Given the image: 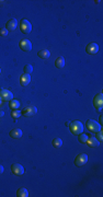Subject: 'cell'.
Segmentation results:
<instances>
[{"instance_id":"cell-14","label":"cell","mask_w":103,"mask_h":197,"mask_svg":"<svg viewBox=\"0 0 103 197\" xmlns=\"http://www.w3.org/2000/svg\"><path fill=\"white\" fill-rule=\"evenodd\" d=\"M87 145H88L89 147L91 148H95V147H99V145L100 143L98 141V139L95 137H91V138H88V140H87Z\"/></svg>"},{"instance_id":"cell-15","label":"cell","mask_w":103,"mask_h":197,"mask_svg":"<svg viewBox=\"0 0 103 197\" xmlns=\"http://www.w3.org/2000/svg\"><path fill=\"white\" fill-rule=\"evenodd\" d=\"M37 56L42 59H47L49 58V56H50V52H49L48 49H41L39 53H37Z\"/></svg>"},{"instance_id":"cell-3","label":"cell","mask_w":103,"mask_h":197,"mask_svg":"<svg viewBox=\"0 0 103 197\" xmlns=\"http://www.w3.org/2000/svg\"><path fill=\"white\" fill-rule=\"evenodd\" d=\"M20 30H21L22 33L29 34L30 32L32 31V24H31V22L26 19H22L21 22H20Z\"/></svg>"},{"instance_id":"cell-16","label":"cell","mask_w":103,"mask_h":197,"mask_svg":"<svg viewBox=\"0 0 103 197\" xmlns=\"http://www.w3.org/2000/svg\"><path fill=\"white\" fill-rule=\"evenodd\" d=\"M55 66H56V68H58V69L64 68V66H65V58L63 57V56H59L58 58L55 60Z\"/></svg>"},{"instance_id":"cell-12","label":"cell","mask_w":103,"mask_h":197,"mask_svg":"<svg viewBox=\"0 0 103 197\" xmlns=\"http://www.w3.org/2000/svg\"><path fill=\"white\" fill-rule=\"evenodd\" d=\"M17 26H18V21L15 19H10L6 24V29L8 31H15L17 29Z\"/></svg>"},{"instance_id":"cell-11","label":"cell","mask_w":103,"mask_h":197,"mask_svg":"<svg viewBox=\"0 0 103 197\" xmlns=\"http://www.w3.org/2000/svg\"><path fill=\"white\" fill-rule=\"evenodd\" d=\"M30 82H31V74H23L20 77V84H21L22 87H26Z\"/></svg>"},{"instance_id":"cell-24","label":"cell","mask_w":103,"mask_h":197,"mask_svg":"<svg viewBox=\"0 0 103 197\" xmlns=\"http://www.w3.org/2000/svg\"><path fill=\"white\" fill-rule=\"evenodd\" d=\"M7 35H8V30L7 29H0V36L6 37Z\"/></svg>"},{"instance_id":"cell-1","label":"cell","mask_w":103,"mask_h":197,"mask_svg":"<svg viewBox=\"0 0 103 197\" xmlns=\"http://www.w3.org/2000/svg\"><path fill=\"white\" fill-rule=\"evenodd\" d=\"M69 129H70V133L73 135H79V134H82L84 132V125L80 121H74L69 124Z\"/></svg>"},{"instance_id":"cell-20","label":"cell","mask_w":103,"mask_h":197,"mask_svg":"<svg viewBox=\"0 0 103 197\" xmlns=\"http://www.w3.org/2000/svg\"><path fill=\"white\" fill-rule=\"evenodd\" d=\"M88 135H86V134H80L79 135V143H87V140H88Z\"/></svg>"},{"instance_id":"cell-7","label":"cell","mask_w":103,"mask_h":197,"mask_svg":"<svg viewBox=\"0 0 103 197\" xmlns=\"http://www.w3.org/2000/svg\"><path fill=\"white\" fill-rule=\"evenodd\" d=\"M93 105L98 111H101V110H102V107H103V94L102 93H99L94 96Z\"/></svg>"},{"instance_id":"cell-10","label":"cell","mask_w":103,"mask_h":197,"mask_svg":"<svg viewBox=\"0 0 103 197\" xmlns=\"http://www.w3.org/2000/svg\"><path fill=\"white\" fill-rule=\"evenodd\" d=\"M86 52L90 55H94L99 52V45L97 43H90L86 47Z\"/></svg>"},{"instance_id":"cell-28","label":"cell","mask_w":103,"mask_h":197,"mask_svg":"<svg viewBox=\"0 0 103 197\" xmlns=\"http://www.w3.org/2000/svg\"><path fill=\"white\" fill-rule=\"evenodd\" d=\"M1 103H2V101H1V99H0V105H1Z\"/></svg>"},{"instance_id":"cell-29","label":"cell","mask_w":103,"mask_h":197,"mask_svg":"<svg viewBox=\"0 0 103 197\" xmlns=\"http://www.w3.org/2000/svg\"><path fill=\"white\" fill-rule=\"evenodd\" d=\"M0 74H1V69H0Z\"/></svg>"},{"instance_id":"cell-26","label":"cell","mask_w":103,"mask_h":197,"mask_svg":"<svg viewBox=\"0 0 103 197\" xmlns=\"http://www.w3.org/2000/svg\"><path fill=\"white\" fill-rule=\"evenodd\" d=\"M102 121H103V117H102V115L100 116V125H102Z\"/></svg>"},{"instance_id":"cell-2","label":"cell","mask_w":103,"mask_h":197,"mask_svg":"<svg viewBox=\"0 0 103 197\" xmlns=\"http://www.w3.org/2000/svg\"><path fill=\"white\" fill-rule=\"evenodd\" d=\"M86 126H87V129L91 133H98L102 129L101 125L97 123V121H94V119H88L86 123Z\"/></svg>"},{"instance_id":"cell-25","label":"cell","mask_w":103,"mask_h":197,"mask_svg":"<svg viewBox=\"0 0 103 197\" xmlns=\"http://www.w3.org/2000/svg\"><path fill=\"white\" fill-rule=\"evenodd\" d=\"M3 171H5V169H3V167L0 164V174H2V173H3Z\"/></svg>"},{"instance_id":"cell-27","label":"cell","mask_w":103,"mask_h":197,"mask_svg":"<svg viewBox=\"0 0 103 197\" xmlns=\"http://www.w3.org/2000/svg\"><path fill=\"white\" fill-rule=\"evenodd\" d=\"M3 114H5V112H2V111H1V112H0V117H1V116H3Z\"/></svg>"},{"instance_id":"cell-17","label":"cell","mask_w":103,"mask_h":197,"mask_svg":"<svg viewBox=\"0 0 103 197\" xmlns=\"http://www.w3.org/2000/svg\"><path fill=\"white\" fill-rule=\"evenodd\" d=\"M17 196L18 197H28L29 196V192H28L26 188L22 187V188H19V189L17 191Z\"/></svg>"},{"instance_id":"cell-21","label":"cell","mask_w":103,"mask_h":197,"mask_svg":"<svg viewBox=\"0 0 103 197\" xmlns=\"http://www.w3.org/2000/svg\"><path fill=\"white\" fill-rule=\"evenodd\" d=\"M23 70H24V74H31V72H33V66L32 65H25L24 68H23Z\"/></svg>"},{"instance_id":"cell-9","label":"cell","mask_w":103,"mask_h":197,"mask_svg":"<svg viewBox=\"0 0 103 197\" xmlns=\"http://www.w3.org/2000/svg\"><path fill=\"white\" fill-rule=\"evenodd\" d=\"M11 171H12V173L15 174V175H22V174L24 173V169H23V167H22L21 164H19V163H13V164L11 165Z\"/></svg>"},{"instance_id":"cell-4","label":"cell","mask_w":103,"mask_h":197,"mask_svg":"<svg viewBox=\"0 0 103 197\" xmlns=\"http://www.w3.org/2000/svg\"><path fill=\"white\" fill-rule=\"evenodd\" d=\"M88 162V156L86 154V153H80L78 154L76 159H75V164L77 165V167H82L86 163Z\"/></svg>"},{"instance_id":"cell-18","label":"cell","mask_w":103,"mask_h":197,"mask_svg":"<svg viewBox=\"0 0 103 197\" xmlns=\"http://www.w3.org/2000/svg\"><path fill=\"white\" fill-rule=\"evenodd\" d=\"M9 106L12 110H19L20 107V102L18 101V100H11V101H9Z\"/></svg>"},{"instance_id":"cell-22","label":"cell","mask_w":103,"mask_h":197,"mask_svg":"<svg viewBox=\"0 0 103 197\" xmlns=\"http://www.w3.org/2000/svg\"><path fill=\"white\" fill-rule=\"evenodd\" d=\"M11 116L17 119V118H19L21 116V112H20L19 110H13L12 113H11Z\"/></svg>"},{"instance_id":"cell-8","label":"cell","mask_w":103,"mask_h":197,"mask_svg":"<svg viewBox=\"0 0 103 197\" xmlns=\"http://www.w3.org/2000/svg\"><path fill=\"white\" fill-rule=\"evenodd\" d=\"M19 46L23 52H31V50H32V43H31V41L28 39H22L19 43Z\"/></svg>"},{"instance_id":"cell-6","label":"cell","mask_w":103,"mask_h":197,"mask_svg":"<svg viewBox=\"0 0 103 197\" xmlns=\"http://www.w3.org/2000/svg\"><path fill=\"white\" fill-rule=\"evenodd\" d=\"M0 99L1 101H11L13 99V94L10 90H7V89H2L0 90Z\"/></svg>"},{"instance_id":"cell-13","label":"cell","mask_w":103,"mask_h":197,"mask_svg":"<svg viewBox=\"0 0 103 197\" xmlns=\"http://www.w3.org/2000/svg\"><path fill=\"white\" fill-rule=\"evenodd\" d=\"M10 137L13 138V139H19V138L22 137V135H23V133H22V130L20 129V128H15V129H12L11 132H10Z\"/></svg>"},{"instance_id":"cell-19","label":"cell","mask_w":103,"mask_h":197,"mask_svg":"<svg viewBox=\"0 0 103 197\" xmlns=\"http://www.w3.org/2000/svg\"><path fill=\"white\" fill-rule=\"evenodd\" d=\"M52 145H53V147L55 148H59L63 146V140L60 139V138H54L53 140H52Z\"/></svg>"},{"instance_id":"cell-5","label":"cell","mask_w":103,"mask_h":197,"mask_svg":"<svg viewBox=\"0 0 103 197\" xmlns=\"http://www.w3.org/2000/svg\"><path fill=\"white\" fill-rule=\"evenodd\" d=\"M36 113H37V108L35 107V106H28V107L23 108L22 112H21V114L23 116H25V117H32Z\"/></svg>"},{"instance_id":"cell-23","label":"cell","mask_w":103,"mask_h":197,"mask_svg":"<svg viewBox=\"0 0 103 197\" xmlns=\"http://www.w3.org/2000/svg\"><path fill=\"white\" fill-rule=\"evenodd\" d=\"M97 139H98L99 143H102V139H103V134H102V130H100V132H98L97 133Z\"/></svg>"}]
</instances>
